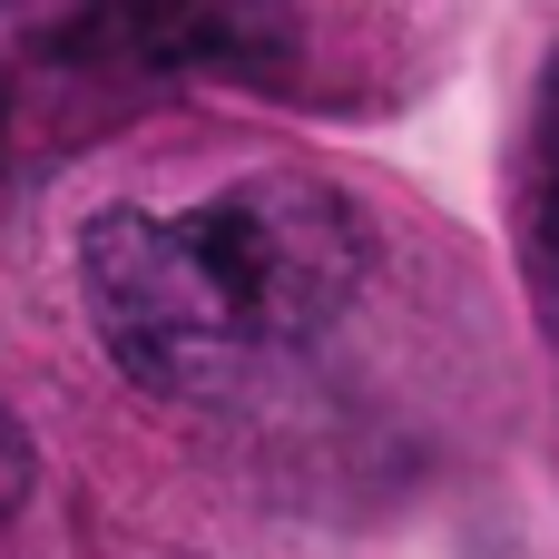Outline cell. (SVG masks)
Listing matches in <instances>:
<instances>
[{
  "instance_id": "cell-1",
  "label": "cell",
  "mask_w": 559,
  "mask_h": 559,
  "mask_svg": "<svg viewBox=\"0 0 559 559\" xmlns=\"http://www.w3.org/2000/svg\"><path fill=\"white\" fill-rule=\"evenodd\" d=\"M364 285V216L305 167L226 177L187 206H98L79 295L108 364L147 393H236L344 324Z\"/></svg>"
},
{
  "instance_id": "cell-2",
  "label": "cell",
  "mask_w": 559,
  "mask_h": 559,
  "mask_svg": "<svg viewBox=\"0 0 559 559\" xmlns=\"http://www.w3.org/2000/svg\"><path fill=\"white\" fill-rule=\"evenodd\" d=\"M69 69H128V79H275L295 59L285 0H79L59 29Z\"/></svg>"
},
{
  "instance_id": "cell-4",
  "label": "cell",
  "mask_w": 559,
  "mask_h": 559,
  "mask_svg": "<svg viewBox=\"0 0 559 559\" xmlns=\"http://www.w3.org/2000/svg\"><path fill=\"white\" fill-rule=\"evenodd\" d=\"M29 481H39V452H29V423H20V413H0V531L20 521Z\"/></svg>"
},
{
  "instance_id": "cell-3",
  "label": "cell",
  "mask_w": 559,
  "mask_h": 559,
  "mask_svg": "<svg viewBox=\"0 0 559 559\" xmlns=\"http://www.w3.org/2000/svg\"><path fill=\"white\" fill-rule=\"evenodd\" d=\"M531 216H540V246L559 255V49L540 69V118H531Z\"/></svg>"
}]
</instances>
